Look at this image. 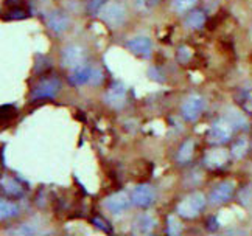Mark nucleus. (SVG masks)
<instances>
[{
	"mask_svg": "<svg viewBox=\"0 0 252 236\" xmlns=\"http://www.w3.org/2000/svg\"><path fill=\"white\" fill-rule=\"evenodd\" d=\"M230 155L226 149L222 148H213V149H209L204 155V165L210 170H220L224 168V166L229 163Z\"/></svg>",
	"mask_w": 252,
	"mask_h": 236,
	"instance_id": "obj_8",
	"label": "nucleus"
},
{
	"mask_svg": "<svg viewBox=\"0 0 252 236\" xmlns=\"http://www.w3.org/2000/svg\"><path fill=\"white\" fill-rule=\"evenodd\" d=\"M94 68L89 67L87 64H81L78 67H75L69 73V83L72 86H83L86 83H89L92 80Z\"/></svg>",
	"mask_w": 252,
	"mask_h": 236,
	"instance_id": "obj_14",
	"label": "nucleus"
},
{
	"mask_svg": "<svg viewBox=\"0 0 252 236\" xmlns=\"http://www.w3.org/2000/svg\"><path fill=\"white\" fill-rule=\"evenodd\" d=\"M237 127L238 126L235 124V121L232 120L229 115L221 117L217 121H213L210 131L207 134V140L212 145H218V146L224 145L232 139V135H234Z\"/></svg>",
	"mask_w": 252,
	"mask_h": 236,
	"instance_id": "obj_1",
	"label": "nucleus"
},
{
	"mask_svg": "<svg viewBox=\"0 0 252 236\" xmlns=\"http://www.w3.org/2000/svg\"><path fill=\"white\" fill-rule=\"evenodd\" d=\"M234 190H235V183L234 182L226 180V182L218 183L215 188L212 190V193H210V198H209L210 204L218 205V204L227 202L232 198V194H234Z\"/></svg>",
	"mask_w": 252,
	"mask_h": 236,
	"instance_id": "obj_10",
	"label": "nucleus"
},
{
	"mask_svg": "<svg viewBox=\"0 0 252 236\" xmlns=\"http://www.w3.org/2000/svg\"><path fill=\"white\" fill-rule=\"evenodd\" d=\"M240 103L243 104V107L246 111L252 112V90H245L243 96L240 98Z\"/></svg>",
	"mask_w": 252,
	"mask_h": 236,
	"instance_id": "obj_23",
	"label": "nucleus"
},
{
	"mask_svg": "<svg viewBox=\"0 0 252 236\" xmlns=\"http://www.w3.org/2000/svg\"><path fill=\"white\" fill-rule=\"evenodd\" d=\"M100 17H101V21L108 27L119 28L126 21V6L122 2L114 0V2L106 3L100 9Z\"/></svg>",
	"mask_w": 252,
	"mask_h": 236,
	"instance_id": "obj_3",
	"label": "nucleus"
},
{
	"mask_svg": "<svg viewBox=\"0 0 252 236\" xmlns=\"http://www.w3.org/2000/svg\"><path fill=\"white\" fill-rule=\"evenodd\" d=\"M160 0H135V8L140 11H148V9L154 8Z\"/></svg>",
	"mask_w": 252,
	"mask_h": 236,
	"instance_id": "obj_22",
	"label": "nucleus"
},
{
	"mask_svg": "<svg viewBox=\"0 0 252 236\" xmlns=\"http://www.w3.org/2000/svg\"><path fill=\"white\" fill-rule=\"evenodd\" d=\"M132 204L140 206V208H148L150 205L154 204V199H156V193H154V188L148 183H140L132 190Z\"/></svg>",
	"mask_w": 252,
	"mask_h": 236,
	"instance_id": "obj_6",
	"label": "nucleus"
},
{
	"mask_svg": "<svg viewBox=\"0 0 252 236\" xmlns=\"http://www.w3.org/2000/svg\"><path fill=\"white\" fill-rule=\"evenodd\" d=\"M171 2L178 13H184V11H187V9H190L191 6H195L198 0H171Z\"/></svg>",
	"mask_w": 252,
	"mask_h": 236,
	"instance_id": "obj_21",
	"label": "nucleus"
},
{
	"mask_svg": "<svg viewBox=\"0 0 252 236\" xmlns=\"http://www.w3.org/2000/svg\"><path fill=\"white\" fill-rule=\"evenodd\" d=\"M193 149H195V143H193L191 139L186 140L181 148H179V151H178V162L182 163V165H186L191 160V157H193Z\"/></svg>",
	"mask_w": 252,
	"mask_h": 236,
	"instance_id": "obj_16",
	"label": "nucleus"
},
{
	"mask_svg": "<svg viewBox=\"0 0 252 236\" xmlns=\"http://www.w3.org/2000/svg\"><path fill=\"white\" fill-rule=\"evenodd\" d=\"M168 225H170V227H168L170 235H178L179 233V222L174 219L173 216H171V218H168Z\"/></svg>",
	"mask_w": 252,
	"mask_h": 236,
	"instance_id": "obj_24",
	"label": "nucleus"
},
{
	"mask_svg": "<svg viewBox=\"0 0 252 236\" xmlns=\"http://www.w3.org/2000/svg\"><path fill=\"white\" fill-rule=\"evenodd\" d=\"M0 216H2V219L5 221V219H11V218H14V216H17V213H19V206L16 205V204H13V202H9V201H2L0 202Z\"/></svg>",
	"mask_w": 252,
	"mask_h": 236,
	"instance_id": "obj_19",
	"label": "nucleus"
},
{
	"mask_svg": "<svg viewBox=\"0 0 252 236\" xmlns=\"http://www.w3.org/2000/svg\"><path fill=\"white\" fill-rule=\"evenodd\" d=\"M45 22H47V27L56 34L64 33L65 30L70 27V19L60 11H53V13L48 14L45 17Z\"/></svg>",
	"mask_w": 252,
	"mask_h": 236,
	"instance_id": "obj_13",
	"label": "nucleus"
},
{
	"mask_svg": "<svg viewBox=\"0 0 252 236\" xmlns=\"http://www.w3.org/2000/svg\"><path fill=\"white\" fill-rule=\"evenodd\" d=\"M204 106H206L204 96L193 93L182 103V107H181L182 117L186 118L187 121H196L201 117L202 111H204Z\"/></svg>",
	"mask_w": 252,
	"mask_h": 236,
	"instance_id": "obj_4",
	"label": "nucleus"
},
{
	"mask_svg": "<svg viewBox=\"0 0 252 236\" xmlns=\"http://www.w3.org/2000/svg\"><path fill=\"white\" fill-rule=\"evenodd\" d=\"M86 61V50L81 45H69L64 48L63 52V65L67 68H75L81 64H84Z\"/></svg>",
	"mask_w": 252,
	"mask_h": 236,
	"instance_id": "obj_7",
	"label": "nucleus"
},
{
	"mask_svg": "<svg viewBox=\"0 0 252 236\" xmlns=\"http://www.w3.org/2000/svg\"><path fill=\"white\" fill-rule=\"evenodd\" d=\"M248 151V140L246 139H240L234 146H232V157H235V159H241Z\"/></svg>",
	"mask_w": 252,
	"mask_h": 236,
	"instance_id": "obj_20",
	"label": "nucleus"
},
{
	"mask_svg": "<svg viewBox=\"0 0 252 236\" xmlns=\"http://www.w3.org/2000/svg\"><path fill=\"white\" fill-rule=\"evenodd\" d=\"M135 233H145L148 235L151 233V230L154 229V225H156V221H154L150 214H142L137 218L135 221Z\"/></svg>",
	"mask_w": 252,
	"mask_h": 236,
	"instance_id": "obj_15",
	"label": "nucleus"
},
{
	"mask_svg": "<svg viewBox=\"0 0 252 236\" xmlns=\"http://www.w3.org/2000/svg\"><path fill=\"white\" fill-rule=\"evenodd\" d=\"M106 2H108V0H92V2L89 3V11L91 13L98 11L100 8H103L106 5Z\"/></svg>",
	"mask_w": 252,
	"mask_h": 236,
	"instance_id": "obj_25",
	"label": "nucleus"
},
{
	"mask_svg": "<svg viewBox=\"0 0 252 236\" xmlns=\"http://www.w3.org/2000/svg\"><path fill=\"white\" fill-rule=\"evenodd\" d=\"M206 24V16L202 11H191L186 17V27L190 30H199Z\"/></svg>",
	"mask_w": 252,
	"mask_h": 236,
	"instance_id": "obj_17",
	"label": "nucleus"
},
{
	"mask_svg": "<svg viewBox=\"0 0 252 236\" xmlns=\"http://www.w3.org/2000/svg\"><path fill=\"white\" fill-rule=\"evenodd\" d=\"M131 202H132V198H129L128 193L119 191V193H114V194L108 196V198L104 199V206L111 213L119 214V213H122L128 208V206L131 205Z\"/></svg>",
	"mask_w": 252,
	"mask_h": 236,
	"instance_id": "obj_9",
	"label": "nucleus"
},
{
	"mask_svg": "<svg viewBox=\"0 0 252 236\" xmlns=\"http://www.w3.org/2000/svg\"><path fill=\"white\" fill-rule=\"evenodd\" d=\"M128 50L132 52L134 55L137 56H150L151 50H153V44H151V39L150 37H145V36H137V37H132L126 44Z\"/></svg>",
	"mask_w": 252,
	"mask_h": 236,
	"instance_id": "obj_12",
	"label": "nucleus"
},
{
	"mask_svg": "<svg viewBox=\"0 0 252 236\" xmlns=\"http://www.w3.org/2000/svg\"><path fill=\"white\" fill-rule=\"evenodd\" d=\"M61 88V83L56 78H47V80H42L39 84H37L32 93L30 98L32 100H44V98H55L56 93L60 92Z\"/></svg>",
	"mask_w": 252,
	"mask_h": 236,
	"instance_id": "obj_5",
	"label": "nucleus"
},
{
	"mask_svg": "<svg viewBox=\"0 0 252 236\" xmlns=\"http://www.w3.org/2000/svg\"><path fill=\"white\" fill-rule=\"evenodd\" d=\"M25 17V11L24 9H13V11H9L8 13V16H6V19H9V21H11V19H24Z\"/></svg>",
	"mask_w": 252,
	"mask_h": 236,
	"instance_id": "obj_26",
	"label": "nucleus"
},
{
	"mask_svg": "<svg viewBox=\"0 0 252 236\" xmlns=\"http://www.w3.org/2000/svg\"><path fill=\"white\" fill-rule=\"evenodd\" d=\"M2 190L8 196H21L22 194L21 183L14 179H11V177H3L2 179Z\"/></svg>",
	"mask_w": 252,
	"mask_h": 236,
	"instance_id": "obj_18",
	"label": "nucleus"
},
{
	"mask_svg": "<svg viewBox=\"0 0 252 236\" xmlns=\"http://www.w3.org/2000/svg\"><path fill=\"white\" fill-rule=\"evenodd\" d=\"M206 196L202 193H191L189 196H186L179 204H178V214L181 218L186 219H193L202 211V208L206 206Z\"/></svg>",
	"mask_w": 252,
	"mask_h": 236,
	"instance_id": "obj_2",
	"label": "nucleus"
},
{
	"mask_svg": "<svg viewBox=\"0 0 252 236\" xmlns=\"http://www.w3.org/2000/svg\"><path fill=\"white\" fill-rule=\"evenodd\" d=\"M106 104H109L111 107H115V109H120V107L125 106L126 101V88L122 83H114L108 92L104 95Z\"/></svg>",
	"mask_w": 252,
	"mask_h": 236,
	"instance_id": "obj_11",
	"label": "nucleus"
}]
</instances>
